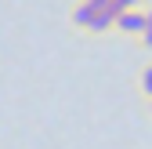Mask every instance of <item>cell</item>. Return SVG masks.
Instances as JSON below:
<instances>
[{"mask_svg":"<svg viewBox=\"0 0 152 149\" xmlns=\"http://www.w3.org/2000/svg\"><path fill=\"white\" fill-rule=\"evenodd\" d=\"M116 33H123V36H138L145 33V7L141 11H120L116 15Z\"/></svg>","mask_w":152,"mask_h":149,"instance_id":"cell-1","label":"cell"},{"mask_svg":"<svg viewBox=\"0 0 152 149\" xmlns=\"http://www.w3.org/2000/svg\"><path fill=\"white\" fill-rule=\"evenodd\" d=\"M69 22L80 29V33H87V29H91V22H94V7L87 4V0H76L72 11H69Z\"/></svg>","mask_w":152,"mask_h":149,"instance_id":"cell-2","label":"cell"},{"mask_svg":"<svg viewBox=\"0 0 152 149\" xmlns=\"http://www.w3.org/2000/svg\"><path fill=\"white\" fill-rule=\"evenodd\" d=\"M112 29H116V15H109V11H98V15H94V22H91V29H87V33L102 36V33H112Z\"/></svg>","mask_w":152,"mask_h":149,"instance_id":"cell-3","label":"cell"},{"mask_svg":"<svg viewBox=\"0 0 152 149\" xmlns=\"http://www.w3.org/2000/svg\"><path fill=\"white\" fill-rule=\"evenodd\" d=\"M138 87H141V95L152 102V62L148 66H141V77H138Z\"/></svg>","mask_w":152,"mask_h":149,"instance_id":"cell-4","label":"cell"},{"mask_svg":"<svg viewBox=\"0 0 152 149\" xmlns=\"http://www.w3.org/2000/svg\"><path fill=\"white\" fill-rule=\"evenodd\" d=\"M138 44L152 51V4H145V33L138 36Z\"/></svg>","mask_w":152,"mask_h":149,"instance_id":"cell-5","label":"cell"},{"mask_svg":"<svg viewBox=\"0 0 152 149\" xmlns=\"http://www.w3.org/2000/svg\"><path fill=\"white\" fill-rule=\"evenodd\" d=\"M116 7H120V11H141L145 0H116Z\"/></svg>","mask_w":152,"mask_h":149,"instance_id":"cell-6","label":"cell"},{"mask_svg":"<svg viewBox=\"0 0 152 149\" xmlns=\"http://www.w3.org/2000/svg\"><path fill=\"white\" fill-rule=\"evenodd\" d=\"M148 113H152V102H148Z\"/></svg>","mask_w":152,"mask_h":149,"instance_id":"cell-7","label":"cell"}]
</instances>
